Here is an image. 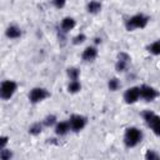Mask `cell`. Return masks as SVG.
I'll return each instance as SVG.
<instances>
[{"label":"cell","instance_id":"1","mask_svg":"<svg viewBox=\"0 0 160 160\" xmlns=\"http://www.w3.org/2000/svg\"><path fill=\"white\" fill-rule=\"evenodd\" d=\"M142 139V134L139 129L136 128H129L126 129L125 131V135H124V142L128 148H134L136 146Z\"/></svg>","mask_w":160,"mask_h":160},{"label":"cell","instance_id":"2","mask_svg":"<svg viewBox=\"0 0 160 160\" xmlns=\"http://www.w3.org/2000/svg\"><path fill=\"white\" fill-rule=\"evenodd\" d=\"M148 21H149V18L145 16L144 14H136L134 16H131L128 21H126V29L128 30H132V29H142L148 25Z\"/></svg>","mask_w":160,"mask_h":160},{"label":"cell","instance_id":"3","mask_svg":"<svg viewBox=\"0 0 160 160\" xmlns=\"http://www.w3.org/2000/svg\"><path fill=\"white\" fill-rule=\"evenodd\" d=\"M142 118L144 120L148 122L149 126H151L152 131L160 136V116H158L156 114H154L150 110H146L142 112Z\"/></svg>","mask_w":160,"mask_h":160},{"label":"cell","instance_id":"4","mask_svg":"<svg viewBox=\"0 0 160 160\" xmlns=\"http://www.w3.org/2000/svg\"><path fill=\"white\" fill-rule=\"evenodd\" d=\"M16 82L15 81H12V80H5V81H2V84H1V89H0V94H1V98L2 99H10L12 95H14V92H15V90H16Z\"/></svg>","mask_w":160,"mask_h":160},{"label":"cell","instance_id":"5","mask_svg":"<svg viewBox=\"0 0 160 160\" xmlns=\"http://www.w3.org/2000/svg\"><path fill=\"white\" fill-rule=\"evenodd\" d=\"M49 96V92L42 89V88H35L30 91L29 94V99L31 102H39V101H42L44 99H46Z\"/></svg>","mask_w":160,"mask_h":160},{"label":"cell","instance_id":"6","mask_svg":"<svg viewBox=\"0 0 160 160\" xmlns=\"http://www.w3.org/2000/svg\"><path fill=\"white\" fill-rule=\"evenodd\" d=\"M69 124H70V129H72L74 131H80L86 125V119L81 115H72L69 120Z\"/></svg>","mask_w":160,"mask_h":160},{"label":"cell","instance_id":"7","mask_svg":"<svg viewBox=\"0 0 160 160\" xmlns=\"http://www.w3.org/2000/svg\"><path fill=\"white\" fill-rule=\"evenodd\" d=\"M139 98H140V88H138V86L129 88V89L125 91V94H124V100H125L128 104L135 102Z\"/></svg>","mask_w":160,"mask_h":160},{"label":"cell","instance_id":"8","mask_svg":"<svg viewBox=\"0 0 160 160\" xmlns=\"http://www.w3.org/2000/svg\"><path fill=\"white\" fill-rule=\"evenodd\" d=\"M140 96L142 99H145L146 101H151V100H154L158 96V91L154 88H151V86L142 85L140 88Z\"/></svg>","mask_w":160,"mask_h":160},{"label":"cell","instance_id":"9","mask_svg":"<svg viewBox=\"0 0 160 160\" xmlns=\"http://www.w3.org/2000/svg\"><path fill=\"white\" fill-rule=\"evenodd\" d=\"M96 56H98V50H96V48H94V46H88V48L82 51V55H81V58H82L85 61H92Z\"/></svg>","mask_w":160,"mask_h":160},{"label":"cell","instance_id":"10","mask_svg":"<svg viewBox=\"0 0 160 160\" xmlns=\"http://www.w3.org/2000/svg\"><path fill=\"white\" fill-rule=\"evenodd\" d=\"M74 26H75V20L72 19V18H64L62 19V21H61V29L64 30V31H69V30H71V29H74Z\"/></svg>","mask_w":160,"mask_h":160},{"label":"cell","instance_id":"11","mask_svg":"<svg viewBox=\"0 0 160 160\" xmlns=\"http://www.w3.org/2000/svg\"><path fill=\"white\" fill-rule=\"evenodd\" d=\"M69 130H70V124H69V122H65V121L59 122V124L56 125V128H55V132H56L58 135H65Z\"/></svg>","mask_w":160,"mask_h":160},{"label":"cell","instance_id":"12","mask_svg":"<svg viewBox=\"0 0 160 160\" xmlns=\"http://www.w3.org/2000/svg\"><path fill=\"white\" fill-rule=\"evenodd\" d=\"M21 35V30L18 28V26H9L6 29V36L8 38H11V39H16Z\"/></svg>","mask_w":160,"mask_h":160},{"label":"cell","instance_id":"13","mask_svg":"<svg viewBox=\"0 0 160 160\" xmlns=\"http://www.w3.org/2000/svg\"><path fill=\"white\" fill-rule=\"evenodd\" d=\"M86 8H88V11L89 12L95 14V12H98V11L101 10V2H99V1H90V2H88Z\"/></svg>","mask_w":160,"mask_h":160},{"label":"cell","instance_id":"14","mask_svg":"<svg viewBox=\"0 0 160 160\" xmlns=\"http://www.w3.org/2000/svg\"><path fill=\"white\" fill-rule=\"evenodd\" d=\"M80 89H81V84L78 81V80H74V81H71L69 85H68V90H69V92H78V91H80Z\"/></svg>","mask_w":160,"mask_h":160},{"label":"cell","instance_id":"15","mask_svg":"<svg viewBox=\"0 0 160 160\" xmlns=\"http://www.w3.org/2000/svg\"><path fill=\"white\" fill-rule=\"evenodd\" d=\"M149 51L151 52V54H154V55H160V40H158V41H155V42H152L151 45H149Z\"/></svg>","mask_w":160,"mask_h":160},{"label":"cell","instance_id":"16","mask_svg":"<svg viewBox=\"0 0 160 160\" xmlns=\"http://www.w3.org/2000/svg\"><path fill=\"white\" fill-rule=\"evenodd\" d=\"M145 160H160V155L155 150H148L145 152Z\"/></svg>","mask_w":160,"mask_h":160},{"label":"cell","instance_id":"17","mask_svg":"<svg viewBox=\"0 0 160 160\" xmlns=\"http://www.w3.org/2000/svg\"><path fill=\"white\" fill-rule=\"evenodd\" d=\"M79 75H80V71H79L76 68H69V69H68V76H69L72 81H74V80H78Z\"/></svg>","mask_w":160,"mask_h":160},{"label":"cell","instance_id":"18","mask_svg":"<svg viewBox=\"0 0 160 160\" xmlns=\"http://www.w3.org/2000/svg\"><path fill=\"white\" fill-rule=\"evenodd\" d=\"M29 132L31 135H39L41 132V124L40 122H35L29 128Z\"/></svg>","mask_w":160,"mask_h":160},{"label":"cell","instance_id":"19","mask_svg":"<svg viewBox=\"0 0 160 160\" xmlns=\"http://www.w3.org/2000/svg\"><path fill=\"white\" fill-rule=\"evenodd\" d=\"M108 86H109V89H110L111 91H116V90L119 89V86H120V82H119V80H118L116 78H112V79L109 80Z\"/></svg>","mask_w":160,"mask_h":160},{"label":"cell","instance_id":"20","mask_svg":"<svg viewBox=\"0 0 160 160\" xmlns=\"http://www.w3.org/2000/svg\"><path fill=\"white\" fill-rule=\"evenodd\" d=\"M129 64H130V62H126V61H122V60H118L115 68H116V70H118L119 72H122V71H125V70L128 69V65H129Z\"/></svg>","mask_w":160,"mask_h":160},{"label":"cell","instance_id":"21","mask_svg":"<svg viewBox=\"0 0 160 160\" xmlns=\"http://www.w3.org/2000/svg\"><path fill=\"white\" fill-rule=\"evenodd\" d=\"M56 122V116L55 115H48L44 120V125L45 126H52Z\"/></svg>","mask_w":160,"mask_h":160},{"label":"cell","instance_id":"22","mask_svg":"<svg viewBox=\"0 0 160 160\" xmlns=\"http://www.w3.org/2000/svg\"><path fill=\"white\" fill-rule=\"evenodd\" d=\"M11 156H12L11 150H9V149H1V154H0L1 160H10Z\"/></svg>","mask_w":160,"mask_h":160},{"label":"cell","instance_id":"23","mask_svg":"<svg viewBox=\"0 0 160 160\" xmlns=\"http://www.w3.org/2000/svg\"><path fill=\"white\" fill-rule=\"evenodd\" d=\"M85 39H86V36H85L84 34H79V35H76V36L74 38L72 42H74L75 45H79V44H81V42H84Z\"/></svg>","mask_w":160,"mask_h":160},{"label":"cell","instance_id":"24","mask_svg":"<svg viewBox=\"0 0 160 160\" xmlns=\"http://www.w3.org/2000/svg\"><path fill=\"white\" fill-rule=\"evenodd\" d=\"M52 4H54L56 8H59V9H60V8H62V6L65 5V1H64V0H55Z\"/></svg>","mask_w":160,"mask_h":160},{"label":"cell","instance_id":"25","mask_svg":"<svg viewBox=\"0 0 160 160\" xmlns=\"http://www.w3.org/2000/svg\"><path fill=\"white\" fill-rule=\"evenodd\" d=\"M6 142H8V138H6V136H2V138H1V149H5Z\"/></svg>","mask_w":160,"mask_h":160},{"label":"cell","instance_id":"26","mask_svg":"<svg viewBox=\"0 0 160 160\" xmlns=\"http://www.w3.org/2000/svg\"><path fill=\"white\" fill-rule=\"evenodd\" d=\"M100 41H101V40H100L99 38H96V39H95V42H96V44H98V42H100Z\"/></svg>","mask_w":160,"mask_h":160}]
</instances>
